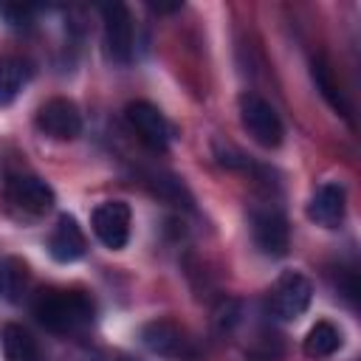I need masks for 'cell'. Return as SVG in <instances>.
<instances>
[{"label": "cell", "mask_w": 361, "mask_h": 361, "mask_svg": "<svg viewBox=\"0 0 361 361\" xmlns=\"http://www.w3.org/2000/svg\"><path fill=\"white\" fill-rule=\"evenodd\" d=\"M31 313L45 330L59 333V336H71V333L85 330L93 322L96 307H93V299L82 290L45 288V290L34 293Z\"/></svg>", "instance_id": "obj_1"}, {"label": "cell", "mask_w": 361, "mask_h": 361, "mask_svg": "<svg viewBox=\"0 0 361 361\" xmlns=\"http://www.w3.org/2000/svg\"><path fill=\"white\" fill-rule=\"evenodd\" d=\"M3 203L8 214H14L17 220H39L54 209L56 192L39 175L17 172L8 175L3 183Z\"/></svg>", "instance_id": "obj_2"}, {"label": "cell", "mask_w": 361, "mask_h": 361, "mask_svg": "<svg viewBox=\"0 0 361 361\" xmlns=\"http://www.w3.org/2000/svg\"><path fill=\"white\" fill-rule=\"evenodd\" d=\"M141 344L164 361H200V347L186 327L172 319H152L141 327Z\"/></svg>", "instance_id": "obj_3"}, {"label": "cell", "mask_w": 361, "mask_h": 361, "mask_svg": "<svg viewBox=\"0 0 361 361\" xmlns=\"http://www.w3.org/2000/svg\"><path fill=\"white\" fill-rule=\"evenodd\" d=\"M237 113H240V124L243 130L265 149H276L285 138V124L279 118V113L274 110V104L268 99H262L259 93H240L237 99Z\"/></svg>", "instance_id": "obj_4"}, {"label": "cell", "mask_w": 361, "mask_h": 361, "mask_svg": "<svg viewBox=\"0 0 361 361\" xmlns=\"http://www.w3.org/2000/svg\"><path fill=\"white\" fill-rule=\"evenodd\" d=\"M102 11V42L104 56L113 65H130L135 51V34H133V14L124 3H104Z\"/></svg>", "instance_id": "obj_5"}, {"label": "cell", "mask_w": 361, "mask_h": 361, "mask_svg": "<svg viewBox=\"0 0 361 361\" xmlns=\"http://www.w3.org/2000/svg\"><path fill=\"white\" fill-rule=\"evenodd\" d=\"M313 299V282L302 271H285L268 290V313L279 322L299 319Z\"/></svg>", "instance_id": "obj_6"}, {"label": "cell", "mask_w": 361, "mask_h": 361, "mask_svg": "<svg viewBox=\"0 0 361 361\" xmlns=\"http://www.w3.org/2000/svg\"><path fill=\"white\" fill-rule=\"evenodd\" d=\"M34 127L51 141H73L82 135V113L76 102L65 96H54L45 104H39L34 116Z\"/></svg>", "instance_id": "obj_7"}, {"label": "cell", "mask_w": 361, "mask_h": 361, "mask_svg": "<svg viewBox=\"0 0 361 361\" xmlns=\"http://www.w3.org/2000/svg\"><path fill=\"white\" fill-rule=\"evenodd\" d=\"M251 240L259 254L279 259L290 248V226L285 214L274 206H262L251 212Z\"/></svg>", "instance_id": "obj_8"}, {"label": "cell", "mask_w": 361, "mask_h": 361, "mask_svg": "<svg viewBox=\"0 0 361 361\" xmlns=\"http://www.w3.org/2000/svg\"><path fill=\"white\" fill-rule=\"evenodd\" d=\"M124 118L130 124V130L138 135V141L144 147H149L152 152H164L172 141V124L166 121V116L149 104V102H130L124 110Z\"/></svg>", "instance_id": "obj_9"}, {"label": "cell", "mask_w": 361, "mask_h": 361, "mask_svg": "<svg viewBox=\"0 0 361 361\" xmlns=\"http://www.w3.org/2000/svg\"><path fill=\"white\" fill-rule=\"evenodd\" d=\"M130 223H133V214H130V206L124 200H104L90 214L93 234L110 251H118V248L127 245V240H130Z\"/></svg>", "instance_id": "obj_10"}, {"label": "cell", "mask_w": 361, "mask_h": 361, "mask_svg": "<svg viewBox=\"0 0 361 361\" xmlns=\"http://www.w3.org/2000/svg\"><path fill=\"white\" fill-rule=\"evenodd\" d=\"M344 214H347V192L338 180H327L322 183L310 203H307V217L322 226V228H338L344 223Z\"/></svg>", "instance_id": "obj_11"}, {"label": "cell", "mask_w": 361, "mask_h": 361, "mask_svg": "<svg viewBox=\"0 0 361 361\" xmlns=\"http://www.w3.org/2000/svg\"><path fill=\"white\" fill-rule=\"evenodd\" d=\"M85 251H87V237H85L82 226L76 223V217L73 214H59L56 226L48 234V254L56 262L68 265V262L82 259Z\"/></svg>", "instance_id": "obj_12"}, {"label": "cell", "mask_w": 361, "mask_h": 361, "mask_svg": "<svg viewBox=\"0 0 361 361\" xmlns=\"http://www.w3.org/2000/svg\"><path fill=\"white\" fill-rule=\"evenodd\" d=\"M0 350L6 361H48L39 341L17 322H6L0 327Z\"/></svg>", "instance_id": "obj_13"}, {"label": "cell", "mask_w": 361, "mask_h": 361, "mask_svg": "<svg viewBox=\"0 0 361 361\" xmlns=\"http://www.w3.org/2000/svg\"><path fill=\"white\" fill-rule=\"evenodd\" d=\"M310 76H313V82H316V87H319V93H322V99H324V102H327L338 116H344V118L350 121L353 107H350V99H347V93H344L341 82L336 79L333 65H330L324 56H313V62H310Z\"/></svg>", "instance_id": "obj_14"}, {"label": "cell", "mask_w": 361, "mask_h": 361, "mask_svg": "<svg viewBox=\"0 0 361 361\" xmlns=\"http://www.w3.org/2000/svg\"><path fill=\"white\" fill-rule=\"evenodd\" d=\"M31 290V268L20 257H3L0 259V299L6 302H23Z\"/></svg>", "instance_id": "obj_15"}, {"label": "cell", "mask_w": 361, "mask_h": 361, "mask_svg": "<svg viewBox=\"0 0 361 361\" xmlns=\"http://www.w3.org/2000/svg\"><path fill=\"white\" fill-rule=\"evenodd\" d=\"M31 79V65L23 56H0V107H8Z\"/></svg>", "instance_id": "obj_16"}, {"label": "cell", "mask_w": 361, "mask_h": 361, "mask_svg": "<svg viewBox=\"0 0 361 361\" xmlns=\"http://www.w3.org/2000/svg\"><path fill=\"white\" fill-rule=\"evenodd\" d=\"M338 347H341V330H338L333 322H324V319L316 322V324L307 330L305 341H302V353H305L307 358H313V361L330 358Z\"/></svg>", "instance_id": "obj_17"}, {"label": "cell", "mask_w": 361, "mask_h": 361, "mask_svg": "<svg viewBox=\"0 0 361 361\" xmlns=\"http://www.w3.org/2000/svg\"><path fill=\"white\" fill-rule=\"evenodd\" d=\"M147 186L158 195V197H164L166 203H172V206H192V195H189V189L183 186V180L180 178H175V175H169V172H147Z\"/></svg>", "instance_id": "obj_18"}, {"label": "cell", "mask_w": 361, "mask_h": 361, "mask_svg": "<svg viewBox=\"0 0 361 361\" xmlns=\"http://www.w3.org/2000/svg\"><path fill=\"white\" fill-rule=\"evenodd\" d=\"M282 336L279 333H274V330H259L254 338H251V344L245 347V353L254 358V361H276L279 355H282Z\"/></svg>", "instance_id": "obj_19"}, {"label": "cell", "mask_w": 361, "mask_h": 361, "mask_svg": "<svg viewBox=\"0 0 361 361\" xmlns=\"http://www.w3.org/2000/svg\"><path fill=\"white\" fill-rule=\"evenodd\" d=\"M0 17L11 25V28H25L31 25L34 8L31 6H14V3H0Z\"/></svg>", "instance_id": "obj_20"}, {"label": "cell", "mask_w": 361, "mask_h": 361, "mask_svg": "<svg viewBox=\"0 0 361 361\" xmlns=\"http://www.w3.org/2000/svg\"><path fill=\"white\" fill-rule=\"evenodd\" d=\"M240 322V302L237 299H223L220 307L214 310V324L217 330H231Z\"/></svg>", "instance_id": "obj_21"}, {"label": "cell", "mask_w": 361, "mask_h": 361, "mask_svg": "<svg viewBox=\"0 0 361 361\" xmlns=\"http://www.w3.org/2000/svg\"><path fill=\"white\" fill-rule=\"evenodd\" d=\"M99 361H141V358H135L133 353H124V350H107Z\"/></svg>", "instance_id": "obj_22"}, {"label": "cell", "mask_w": 361, "mask_h": 361, "mask_svg": "<svg viewBox=\"0 0 361 361\" xmlns=\"http://www.w3.org/2000/svg\"><path fill=\"white\" fill-rule=\"evenodd\" d=\"M149 8L152 11H175V8H180V3H172V6H166V3H149Z\"/></svg>", "instance_id": "obj_23"}]
</instances>
